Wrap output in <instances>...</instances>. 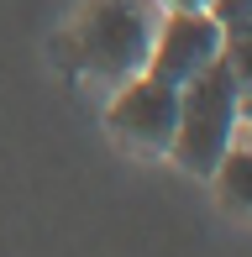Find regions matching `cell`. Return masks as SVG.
I'll return each mask as SVG.
<instances>
[{"instance_id": "8", "label": "cell", "mask_w": 252, "mask_h": 257, "mask_svg": "<svg viewBox=\"0 0 252 257\" xmlns=\"http://www.w3.org/2000/svg\"><path fill=\"white\" fill-rule=\"evenodd\" d=\"M163 11H210V0H163Z\"/></svg>"}, {"instance_id": "6", "label": "cell", "mask_w": 252, "mask_h": 257, "mask_svg": "<svg viewBox=\"0 0 252 257\" xmlns=\"http://www.w3.org/2000/svg\"><path fill=\"white\" fill-rule=\"evenodd\" d=\"M221 58H226V68H231L236 89H242V95H252V16H242V21H231V27H226Z\"/></svg>"}, {"instance_id": "9", "label": "cell", "mask_w": 252, "mask_h": 257, "mask_svg": "<svg viewBox=\"0 0 252 257\" xmlns=\"http://www.w3.org/2000/svg\"><path fill=\"white\" fill-rule=\"evenodd\" d=\"M242 126L252 132V95H242Z\"/></svg>"}, {"instance_id": "7", "label": "cell", "mask_w": 252, "mask_h": 257, "mask_svg": "<svg viewBox=\"0 0 252 257\" xmlns=\"http://www.w3.org/2000/svg\"><path fill=\"white\" fill-rule=\"evenodd\" d=\"M210 16L221 21V27H231V21L252 16V0H210Z\"/></svg>"}, {"instance_id": "5", "label": "cell", "mask_w": 252, "mask_h": 257, "mask_svg": "<svg viewBox=\"0 0 252 257\" xmlns=\"http://www.w3.org/2000/svg\"><path fill=\"white\" fill-rule=\"evenodd\" d=\"M210 184H215V194H221V205L252 215V147H247V142H231V147H226V158L215 163Z\"/></svg>"}, {"instance_id": "1", "label": "cell", "mask_w": 252, "mask_h": 257, "mask_svg": "<svg viewBox=\"0 0 252 257\" xmlns=\"http://www.w3.org/2000/svg\"><path fill=\"white\" fill-rule=\"evenodd\" d=\"M158 21L163 0H84L63 37V58L74 63V74L116 89L147 68Z\"/></svg>"}, {"instance_id": "4", "label": "cell", "mask_w": 252, "mask_h": 257, "mask_svg": "<svg viewBox=\"0 0 252 257\" xmlns=\"http://www.w3.org/2000/svg\"><path fill=\"white\" fill-rule=\"evenodd\" d=\"M105 121H110V132H116L121 142L142 147V153H168L174 121H179V89L142 68V74H132L126 84H116V100H110Z\"/></svg>"}, {"instance_id": "2", "label": "cell", "mask_w": 252, "mask_h": 257, "mask_svg": "<svg viewBox=\"0 0 252 257\" xmlns=\"http://www.w3.org/2000/svg\"><path fill=\"white\" fill-rule=\"evenodd\" d=\"M236 132H242V89H236L226 58H215L189 84H179V121H174L168 158L194 179H210L226 147L236 142Z\"/></svg>"}, {"instance_id": "3", "label": "cell", "mask_w": 252, "mask_h": 257, "mask_svg": "<svg viewBox=\"0 0 252 257\" xmlns=\"http://www.w3.org/2000/svg\"><path fill=\"white\" fill-rule=\"evenodd\" d=\"M221 37H226V27L210 11H163L153 53H147V74L174 89L189 84L200 68H210L221 58Z\"/></svg>"}]
</instances>
